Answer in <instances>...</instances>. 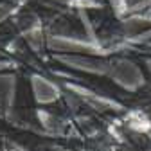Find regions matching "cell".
<instances>
[{"instance_id": "cell-1", "label": "cell", "mask_w": 151, "mask_h": 151, "mask_svg": "<svg viewBox=\"0 0 151 151\" xmlns=\"http://www.w3.org/2000/svg\"><path fill=\"white\" fill-rule=\"evenodd\" d=\"M34 93L36 97L40 99L42 103H50L54 101L56 97H58V90H56L54 85H50L49 81L45 79H34Z\"/></svg>"}, {"instance_id": "cell-2", "label": "cell", "mask_w": 151, "mask_h": 151, "mask_svg": "<svg viewBox=\"0 0 151 151\" xmlns=\"http://www.w3.org/2000/svg\"><path fill=\"white\" fill-rule=\"evenodd\" d=\"M11 88H13V81L7 79V78H0V97H6L11 93Z\"/></svg>"}]
</instances>
